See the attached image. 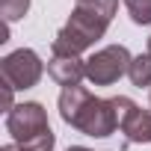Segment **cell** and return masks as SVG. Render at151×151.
<instances>
[{"mask_svg":"<svg viewBox=\"0 0 151 151\" xmlns=\"http://www.w3.org/2000/svg\"><path fill=\"white\" fill-rule=\"evenodd\" d=\"M59 116L74 130H80L86 136H95V139H104V136H110V133L119 130L113 98H107V101L95 98L83 86L62 89V95H59Z\"/></svg>","mask_w":151,"mask_h":151,"instance_id":"6da1fadb","label":"cell"},{"mask_svg":"<svg viewBox=\"0 0 151 151\" xmlns=\"http://www.w3.org/2000/svg\"><path fill=\"white\" fill-rule=\"evenodd\" d=\"M116 9L119 6H83V3H77L68 24L56 33V39L50 45L53 56H80L83 50H89L98 39H104Z\"/></svg>","mask_w":151,"mask_h":151,"instance_id":"7a4b0ae2","label":"cell"},{"mask_svg":"<svg viewBox=\"0 0 151 151\" xmlns=\"http://www.w3.org/2000/svg\"><path fill=\"white\" fill-rule=\"evenodd\" d=\"M6 130L21 151H53L56 136L47 124V113L39 101L15 104L6 113Z\"/></svg>","mask_w":151,"mask_h":151,"instance_id":"3957f363","label":"cell"},{"mask_svg":"<svg viewBox=\"0 0 151 151\" xmlns=\"http://www.w3.org/2000/svg\"><path fill=\"white\" fill-rule=\"evenodd\" d=\"M130 50L124 45H107L86 59V80L92 86H113L130 71Z\"/></svg>","mask_w":151,"mask_h":151,"instance_id":"277c9868","label":"cell"},{"mask_svg":"<svg viewBox=\"0 0 151 151\" xmlns=\"http://www.w3.org/2000/svg\"><path fill=\"white\" fill-rule=\"evenodd\" d=\"M0 74H3V83L15 92H24V89H33L42 74H45V62L39 59L36 50L30 47H18L12 53L3 56V62H0Z\"/></svg>","mask_w":151,"mask_h":151,"instance_id":"5b68a950","label":"cell"},{"mask_svg":"<svg viewBox=\"0 0 151 151\" xmlns=\"http://www.w3.org/2000/svg\"><path fill=\"white\" fill-rule=\"evenodd\" d=\"M113 107H116L119 130L124 133V139H127L130 145L151 142V110L136 107V104H133L130 98H124V95L113 98Z\"/></svg>","mask_w":151,"mask_h":151,"instance_id":"8992f818","label":"cell"},{"mask_svg":"<svg viewBox=\"0 0 151 151\" xmlns=\"http://www.w3.org/2000/svg\"><path fill=\"white\" fill-rule=\"evenodd\" d=\"M47 74L62 89H71V86H80V80L86 77V62L80 56H50Z\"/></svg>","mask_w":151,"mask_h":151,"instance_id":"52a82bcc","label":"cell"},{"mask_svg":"<svg viewBox=\"0 0 151 151\" xmlns=\"http://www.w3.org/2000/svg\"><path fill=\"white\" fill-rule=\"evenodd\" d=\"M127 77H130V83L139 86V89H142V86H151V53H139V56H133Z\"/></svg>","mask_w":151,"mask_h":151,"instance_id":"ba28073f","label":"cell"},{"mask_svg":"<svg viewBox=\"0 0 151 151\" xmlns=\"http://www.w3.org/2000/svg\"><path fill=\"white\" fill-rule=\"evenodd\" d=\"M30 12V0H0V15L6 18V24L21 21Z\"/></svg>","mask_w":151,"mask_h":151,"instance_id":"9c48e42d","label":"cell"},{"mask_svg":"<svg viewBox=\"0 0 151 151\" xmlns=\"http://www.w3.org/2000/svg\"><path fill=\"white\" fill-rule=\"evenodd\" d=\"M124 6H127V15L133 24H139V27L151 24V0H124Z\"/></svg>","mask_w":151,"mask_h":151,"instance_id":"30bf717a","label":"cell"},{"mask_svg":"<svg viewBox=\"0 0 151 151\" xmlns=\"http://www.w3.org/2000/svg\"><path fill=\"white\" fill-rule=\"evenodd\" d=\"M83 6H119V0H77Z\"/></svg>","mask_w":151,"mask_h":151,"instance_id":"8fae6325","label":"cell"},{"mask_svg":"<svg viewBox=\"0 0 151 151\" xmlns=\"http://www.w3.org/2000/svg\"><path fill=\"white\" fill-rule=\"evenodd\" d=\"M0 151H21V148H18V145L12 142V145H3V148H0Z\"/></svg>","mask_w":151,"mask_h":151,"instance_id":"7c38bea8","label":"cell"},{"mask_svg":"<svg viewBox=\"0 0 151 151\" xmlns=\"http://www.w3.org/2000/svg\"><path fill=\"white\" fill-rule=\"evenodd\" d=\"M65 151H89V148H83V145H71V148H65Z\"/></svg>","mask_w":151,"mask_h":151,"instance_id":"4fadbf2b","label":"cell"},{"mask_svg":"<svg viewBox=\"0 0 151 151\" xmlns=\"http://www.w3.org/2000/svg\"><path fill=\"white\" fill-rule=\"evenodd\" d=\"M148 53H151V39H148Z\"/></svg>","mask_w":151,"mask_h":151,"instance_id":"5bb4252c","label":"cell"},{"mask_svg":"<svg viewBox=\"0 0 151 151\" xmlns=\"http://www.w3.org/2000/svg\"><path fill=\"white\" fill-rule=\"evenodd\" d=\"M148 101H151V95H148Z\"/></svg>","mask_w":151,"mask_h":151,"instance_id":"9a60e30c","label":"cell"}]
</instances>
